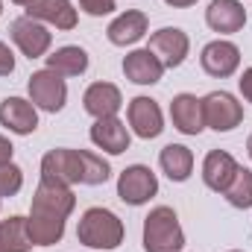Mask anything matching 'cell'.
<instances>
[{"label":"cell","mask_w":252,"mask_h":252,"mask_svg":"<svg viewBox=\"0 0 252 252\" xmlns=\"http://www.w3.org/2000/svg\"><path fill=\"white\" fill-rule=\"evenodd\" d=\"M41 176L56 179L62 185H103L112 176L109 161H103L100 156L88 153V150H50L41 158Z\"/></svg>","instance_id":"1"},{"label":"cell","mask_w":252,"mask_h":252,"mask_svg":"<svg viewBox=\"0 0 252 252\" xmlns=\"http://www.w3.org/2000/svg\"><path fill=\"white\" fill-rule=\"evenodd\" d=\"M76 238L91 250H118L124 244V223L109 208H88L76 226Z\"/></svg>","instance_id":"2"},{"label":"cell","mask_w":252,"mask_h":252,"mask_svg":"<svg viewBox=\"0 0 252 252\" xmlns=\"http://www.w3.org/2000/svg\"><path fill=\"white\" fill-rule=\"evenodd\" d=\"M185 232L173 208L158 205L144 220V250L147 252H182Z\"/></svg>","instance_id":"3"},{"label":"cell","mask_w":252,"mask_h":252,"mask_svg":"<svg viewBox=\"0 0 252 252\" xmlns=\"http://www.w3.org/2000/svg\"><path fill=\"white\" fill-rule=\"evenodd\" d=\"M73 205H76V196L70 193L67 185L41 176V182H38V188H35V196H32V211H30V214L67 220V214L73 211Z\"/></svg>","instance_id":"4"},{"label":"cell","mask_w":252,"mask_h":252,"mask_svg":"<svg viewBox=\"0 0 252 252\" xmlns=\"http://www.w3.org/2000/svg\"><path fill=\"white\" fill-rule=\"evenodd\" d=\"M30 97H32V106L44 109V112H62L64 100H67V85L56 70H35L30 76Z\"/></svg>","instance_id":"5"},{"label":"cell","mask_w":252,"mask_h":252,"mask_svg":"<svg viewBox=\"0 0 252 252\" xmlns=\"http://www.w3.org/2000/svg\"><path fill=\"white\" fill-rule=\"evenodd\" d=\"M202 118L205 126H211L214 132H229L244 121V109L229 91H211L202 100Z\"/></svg>","instance_id":"6"},{"label":"cell","mask_w":252,"mask_h":252,"mask_svg":"<svg viewBox=\"0 0 252 252\" xmlns=\"http://www.w3.org/2000/svg\"><path fill=\"white\" fill-rule=\"evenodd\" d=\"M156 193H158V179L144 164L126 167L124 173H121V179H118V196L124 199L126 205H144Z\"/></svg>","instance_id":"7"},{"label":"cell","mask_w":252,"mask_h":252,"mask_svg":"<svg viewBox=\"0 0 252 252\" xmlns=\"http://www.w3.org/2000/svg\"><path fill=\"white\" fill-rule=\"evenodd\" d=\"M9 35L12 41L21 47V53L27 59H41L53 41V35L47 32V27H41V21H32V18H18L12 21L9 27Z\"/></svg>","instance_id":"8"},{"label":"cell","mask_w":252,"mask_h":252,"mask_svg":"<svg viewBox=\"0 0 252 252\" xmlns=\"http://www.w3.org/2000/svg\"><path fill=\"white\" fill-rule=\"evenodd\" d=\"M188 47H190L188 35L179 27H164V30L150 35V50L158 56V62L164 67H179L188 56Z\"/></svg>","instance_id":"9"},{"label":"cell","mask_w":252,"mask_h":252,"mask_svg":"<svg viewBox=\"0 0 252 252\" xmlns=\"http://www.w3.org/2000/svg\"><path fill=\"white\" fill-rule=\"evenodd\" d=\"M199 62H202V70H205L208 76L226 79V76H232V73L238 70V64H241V50H238L232 41H211V44L202 47Z\"/></svg>","instance_id":"10"},{"label":"cell","mask_w":252,"mask_h":252,"mask_svg":"<svg viewBox=\"0 0 252 252\" xmlns=\"http://www.w3.org/2000/svg\"><path fill=\"white\" fill-rule=\"evenodd\" d=\"M129 126L135 129L138 138H158L161 129H164V121H161V109L156 100L150 97H135L129 103Z\"/></svg>","instance_id":"11"},{"label":"cell","mask_w":252,"mask_h":252,"mask_svg":"<svg viewBox=\"0 0 252 252\" xmlns=\"http://www.w3.org/2000/svg\"><path fill=\"white\" fill-rule=\"evenodd\" d=\"M205 24L214 32H241L247 24V9L238 0H211L205 9Z\"/></svg>","instance_id":"12"},{"label":"cell","mask_w":252,"mask_h":252,"mask_svg":"<svg viewBox=\"0 0 252 252\" xmlns=\"http://www.w3.org/2000/svg\"><path fill=\"white\" fill-rule=\"evenodd\" d=\"M235 173H238V161L226 150H211L205 156V161H202V179H205L208 188L217 190V193H223L232 185Z\"/></svg>","instance_id":"13"},{"label":"cell","mask_w":252,"mask_h":252,"mask_svg":"<svg viewBox=\"0 0 252 252\" xmlns=\"http://www.w3.org/2000/svg\"><path fill=\"white\" fill-rule=\"evenodd\" d=\"M27 18L53 24L56 30H73L76 27V9L70 0H35L27 6Z\"/></svg>","instance_id":"14"},{"label":"cell","mask_w":252,"mask_h":252,"mask_svg":"<svg viewBox=\"0 0 252 252\" xmlns=\"http://www.w3.org/2000/svg\"><path fill=\"white\" fill-rule=\"evenodd\" d=\"M124 73L135 85H156L161 79V73H164V64L158 62V56L147 47V50H135V53L126 56Z\"/></svg>","instance_id":"15"},{"label":"cell","mask_w":252,"mask_h":252,"mask_svg":"<svg viewBox=\"0 0 252 252\" xmlns=\"http://www.w3.org/2000/svg\"><path fill=\"white\" fill-rule=\"evenodd\" d=\"M82 106H85V112L94 115V118H115L118 109L124 106V97H121L118 85H112V82H94V85L85 91Z\"/></svg>","instance_id":"16"},{"label":"cell","mask_w":252,"mask_h":252,"mask_svg":"<svg viewBox=\"0 0 252 252\" xmlns=\"http://www.w3.org/2000/svg\"><path fill=\"white\" fill-rule=\"evenodd\" d=\"M0 124L9 126L15 135H30L35 132L38 126V115H35V106L21 100V97H6L0 103Z\"/></svg>","instance_id":"17"},{"label":"cell","mask_w":252,"mask_h":252,"mask_svg":"<svg viewBox=\"0 0 252 252\" xmlns=\"http://www.w3.org/2000/svg\"><path fill=\"white\" fill-rule=\"evenodd\" d=\"M91 141L100 150H106L112 156H121V153L129 150V129L118 118H97V124L91 126Z\"/></svg>","instance_id":"18"},{"label":"cell","mask_w":252,"mask_h":252,"mask_svg":"<svg viewBox=\"0 0 252 252\" xmlns=\"http://www.w3.org/2000/svg\"><path fill=\"white\" fill-rule=\"evenodd\" d=\"M170 118L173 126L185 135H199L205 129V118H202V100H196L193 94H179L170 103Z\"/></svg>","instance_id":"19"},{"label":"cell","mask_w":252,"mask_h":252,"mask_svg":"<svg viewBox=\"0 0 252 252\" xmlns=\"http://www.w3.org/2000/svg\"><path fill=\"white\" fill-rule=\"evenodd\" d=\"M144 32H147V15L138 12V9H129L124 15H118V18L109 24V30H106L109 41L118 44V47H126V44L141 41Z\"/></svg>","instance_id":"20"},{"label":"cell","mask_w":252,"mask_h":252,"mask_svg":"<svg viewBox=\"0 0 252 252\" xmlns=\"http://www.w3.org/2000/svg\"><path fill=\"white\" fill-rule=\"evenodd\" d=\"M158 161H161V170L173 182H185L190 176V170H193V153H190L188 147H182V144H167L161 150Z\"/></svg>","instance_id":"21"},{"label":"cell","mask_w":252,"mask_h":252,"mask_svg":"<svg viewBox=\"0 0 252 252\" xmlns=\"http://www.w3.org/2000/svg\"><path fill=\"white\" fill-rule=\"evenodd\" d=\"M32 241L27 232V217L0 220V252H30Z\"/></svg>","instance_id":"22"},{"label":"cell","mask_w":252,"mask_h":252,"mask_svg":"<svg viewBox=\"0 0 252 252\" xmlns=\"http://www.w3.org/2000/svg\"><path fill=\"white\" fill-rule=\"evenodd\" d=\"M27 232H30L32 247H53V244L62 241L64 220H56V217H35V214H30V220H27Z\"/></svg>","instance_id":"23"},{"label":"cell","mask_w":252,"mask_h":252,"mask_svg":"<svg viewBox=\"0 0 252 252\" xmlns=\"http://www.w3.org/2000/svg\"><path fill=\"white\" fill-rule=\"evenodd\" d=\"M47 67L59 76H79L88 70V53L82 47H59L53 56H47Z\"/></svg>","instance_id":"24"},{"label":"cell","mask_w":252,"mask_h":252,"mask_svg":"<svg viewBox=\"0 0 252 252\" xmlns=\"http://www.w3.org/2000/svg\"><path fill=\"white\" fill-rule=\"evenodd\" d=\"M223 193H226V199H229L235 208H252V170L238 167L232 185L223 190Z\"/></svg>","instance_id":"25"},{"label":"cell","mask_w":252,"mask_h":252,"mask_svg":"<svg viewBox=\"0 0 252 252\" xmlns=\"http://www.w3.org/2000/svg\"><path fill=\"white\" fill-rule=\"evenodd\" d=\"M24 185V173L21 167H15L12 161L0 167V196H15Z\"/></svg>","instance_id":"26"},{"label":"cell","mask_w":252,"mask_h":252,"mask_svg":"<svg viewBox=\"0 0 252 252\" xmlns=\"http://www.w3.org/2000/svg\"><path fill=\"white\" fill-rule=\"evenodd\" d=\"M79 6H82L88 15L100 18V15H109V12L115 9V0H79Z\"/></svg>","instance_id":"27"},{"label":"cell","mask_w":252,"mask_h":252,"mask_svg":"<svg viewBox=\"0 0 252 252\" xmlns=\"http://www.w3.org/2000/svg\"><path fill=\"white\" fill-rule=\"evenodd\" d=\"M15 70V56H12V50L0 41V76H9Z\"/></svg>","instance_id":"28"},{"label":"cell","mask_w":252,"mask_h":252,"mask_svg":"<svg viewBox=\"0 0 252 252\" xmlns=\"http://www.w3.org/2000/svg\"><path fill=\"white\" fill-rule=\"evenodd\" d=\"M238 82H241V94H244V97L252 103V67H247V70H244V76H241Z\"/></svg>","instance_id":"29"},{"label":"cell","mask_w":252,"mask_h":252,"mask_svg":"<svg viewBox=\"0 0 252 252\" xmlns=\"http://www.w3.org/2000/svg\"><path fill=\"white\" fill-rule=\"evenodd\" d=\"M12 150H15V147H12V144H9V141H6V138L0 135V167L12 161Z\"/></svg>","instance_id":"30"},{"label":"cell","mask_w":252,"mask_h":252,"mask_svg":"<svg viewBox=\"0 0 252 252\" xmlns=\"http://www.w3.org/2000/svg\"><path fill=\"white\" fill-rule=\"evenodd\" d=\"M167 6H173V9H185V6H193L196 0H164Z\"/></svg>","instance_id":"31"},{"label":"cell","mask_w":252,"mask_h":252,"mask_svg":"<svg viewBox=\"0 0 252 252\" xmlns=\"http://www.w3.org/2000/svg\"><path fill=\"white\" fill-rule=\"evenodd\" d=\"M18 6H30V3H35V0H15Z\"/></svg>","instance_id":"32"},{"label":"cell","mask_w":252,"mask_h":252,"mask_svg":"<svg viewBox=\"0 0 252 252\" xmlns=\"http://www.w3.org/2000/svg\"><path fill=\"white\" fill-rule=\"evenodd\" d=\"M247 150H250V158H252V135H250V141H247Z\"/></svg>","instance_id":"33"},{"label":"cell","mask_w":252,"mask_h":252,"mask_svg":"<svg viewBox=\"0 0 252 252\" xmlns=\"http://www.w3.org/2000/svg\"><path fill=\"white\" fill-rule=\"evenodd\" d=\"M232 252H241V250H232Z\"/></svg>","instance_id":"34"},{"label":"cell","mask_w":252,"mask_h":252,"mask_svg":"<svg viewBox=\"0 0 252 252\" xmlns=\"http://www.w3.org/2000/svg\"><path fill=\"white\" fill-rule=\"evenodd\" d=\"M0 12H3V9H0Z\"/></svg>","instance_id":"35"}]
</instances>
